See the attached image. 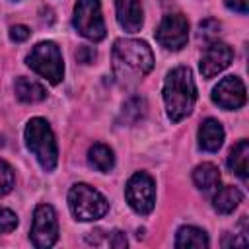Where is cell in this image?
I'll list each match as a JSON object with an SVG mask.
<instances>
[{"instance_id": "cell-20", "label": "cell", "mask_w": 249, "mask_h": 249, "mask_svg": "<svg viewBox=\"0 0 249 249\" xmlns=\"http://www.w3.org/2000/svg\"><path fill=\"white\" fill-rule=\"evenodd\" d=\"M146 115V101L144 97H130L124 105H123V113H121V121H124L126 124L136 123L138 119H142Z\"/></svg>"}, {"instance_id": "cell-23", "label": "cell", "mask_w": 249, "mask_h": 249, "mask_svg": "<svg viewBox=\"0 0 249 249\" xmlns=\"http://www.w3.org/2000/svg\"><path fill=\"white\" fill-rule=\"evenodd\" d=\"M16 226H18V216L10 208L0 206V233H10L16 230Z\"/></svg>"}, {"instance_id": "cell-21", "label": "cell", "mask_w": 249, "mask_h": 249, "mask_svg": "<svg viewBox=\"0 0 249 249\" xmlns=\"http://www.w3.org/2000/svg\"><path fill=\"white\" fill-rule=\"evenodd\" d=\"M16 177H14V169L10 167V163H6L4 160H0V196L8 195L14 189Z\"/></svg>"}, {"instance_id": "cell-16", "label": "cell", "mask_w": 249, "mask_h": 249, "mask_svg": "<svg viewBox=\"0 0 249 249\" xmlns=\"http://www.w3.org/2000/svg\"><path fill=\"white\" fill-rule=\"evenodd\" d=\"M208 245H210L208 235L200 228H195V226H183V228H179L177 237H175V247H179V249H189V247L204 249Z\"/></svg>"}, {"instance_id": "cell-25", "label": "cell", "mask_w": 249, "mask_h": 249, "mask_svg": "<svg viewBox=\"0 0 249 249\" xmlns=\"http://www.w3.org/2000/svg\"><path fill=\"white\" fill-rule=\"evenodd\" d=\"M76 58H78L80 62H84V64H89V62H93V58H95V51H93L91 47H80L78 53H76Z\"/></svg>"}, {"instance_id": "cell-18", "label": "cell", "mask_w": 249, "mask_h": 249, "mask_svg": "<svg viewBox=\"0 0 249 249\" xmlns=\"http://www.w3.org/2000/svg\"><path fill=\"white\" fill-rule=\"evenodd\" d=\"M239 202H241V193H239V189H235L231 185H226L222 189H216V195L212 198V206L220 214L233 212Z\"/></svg>"}, {"instance_id": "cell-27", "label": "cell", "mask_w": 249, "mask_h": 249, "mask_svg": "<svg viewBox=\"0 0 249 249\" xmlns=\"http://www.w3.org/2000/svg\"><path fill=\"white\" fill-rule=\"evenodd\" d=\"M226 6L233 12H239V14H247L249 10V0H224Z\"/></svg>"}, {"instance_id": "cell-8", "label": "cell", "mask_w": 249, "mask_h": 249, "mask_svg": "<svg viewBox=\"0 0 249 249\" xmlns=\"http://www.w3.org/2000/svg\"><path fill=\"white\" fill-rule=\"evenodd\" d=\"M29 239L39 249H47V247L56 243V239H58V220H56V212L51 204H39L35 208Z\"/></svg>"}, {"instance_id": "cell-24", "label": "cell", "mask_w": 249, "mask_h": 249, "mask_svg": "<svg viewBox=\"0 0 249 249\" xmlns=\"http://www.w3.org/2000/svg\"><path fill=\"white\" fill-rule=\"evenodd\" d=\"M29 37V27L27 25H12L10 27V39L16 43H21Z\"/></svg>"}, {"instance_id": "cell-3", "label": "cell", "mask_w": 249, "mask_h": 249, "mask_svg": "<svg viewBox=\"0 0 249 249\" xmlns=\"http://www.w3.org/2000/svg\"><path fill=\"white\" fill-rule=\"evenodd\" d=\"M23 136H25L27 150L37 158L41 167L45 171H53L58 161V148H56V140H54V134L49 123L41 117L31 119L25 124Z\"/></svg>"}, {"instance_id": "cell-13", "label": "cell", "mask_w": 249, "mask_h": 249, "mask_svg": "<svg viewBox=\"0 0 249 249\" xmlns=\"http://www.w3.org/2000/svg\"><path fill=\"white\" fill-rule=\"evenodd\" d=\"M224 144V128L216 119H204L198 126V146L206 152H218Z\"/></svg>"}, {"instance_id": "cell-22", "label": "cell", "mask_w": 249, "mask_h": 249, "mask_svg": "<svg viewBox=\"0 0 249 249\" xmlns=\"http://www.w3.org/2000/svg\"><path fill=\"white\" fill-rule=\"evenodd\" d=\"M220 33V23L216 19H204L200 25H198V39H204V41H214Z\"/></svg>"}, {"instance_id": "cell-1", "label": "cell", "mask_w": 249, "mask_h": 249, "mask_svg": "<svg viewBox=\"0 0 249 249\" xmlns=\"http://www.w3.org/2000/svg\"><path fill=\"white\" fill-rule=\"evenodd\" d=\"M154 68L152 49L138 39H117L113 45V74L121 86H134Z\"/></svg>"}, {"instance_id": "cell-7", "label": "cell", "mask_w": 249, "mask_h": 249, "mask_svg": "<svg viewBox=\"0 0 249 249\" xmlns=\"http://www.w3.org/2000/svg\"><path fill=\"white\" fill-rule=\"evenodd\" d=\"M130 208L138 214H150L156 204V183L146 171H136L124 189Z\"/></svg>"}, {"instance_id": "cell-6", "label": "cell", "mask_w": 249, "mask_h": 249, "mask_svg": "<svg viewBox=\"0 0 249 249\" xmlns=\"http://www.w3.org/2000/svg\"><path fill=\"white\" fill-rule=\"evenodd\" d=\"M72 23L82 37L89 41H101L105 37V21L99 0H76Z\"/></svg>"}, {"instance_id": "cell-10", "label": "cell", "mask_w": 249, "mask_h": 249, "mask_svg": "<svg viewBox=\"0 0 249 249\" xmlns=\"http://www.w3.org/2000/svg\"><path fill=\"white\" fill-rule=\"evenodd\" d=\"M245 86L237 76H228L212 89V101L222 109H239L245 105Z\"/></svg>"}, {"instance_id": "cell-12", "label": "cell", "mask_w": 249, "mask_h": 249, "mask_svg": "<svg viewBox=\"0 0 249 249\" xmlns=\"http://www.w3.org/2000/svg\"><path fill=\"white\" fill-rule=\"evenodd\" d=\"M115 8H117V21L124 31L128 33L140 31L144 23V10L140 0H117Z\"/></svg>"}, {"instance_id": "cell-2", "label": "cell", "mask_w": 249, "mask_h": 249, "mask_svg": "<svg viewBox=\"0 0 249 249\" xmlns=\"http://www.w3.org/2000/svg\"><path fill=\"white\" fill-rule=\"evenodd\" d=\"M196 101V86L193 80V72L187 66L173 68L163 82V103L167 117L173 123L183 121L191 115Z\"/></svg>"}, {"instance_id": "cell-15", "label": "cell", "mask_w": 249, "mask_h": 249, "mask_svg": "<svg viewBox=\"0 0 249 249\" xmlns=\"http://www.w3.org/2000/svg\"><path fill=\"white\" fill-rule=\"evenodd\" d=\"M228 167H230L237 177H241L243 181L247 179V173H249V142H247V140H239V142L230 150Z\"/></svg>"}, {"instance_id": "cell-17", "label": "cell", "mask_w": 249, "mask_h": 249, "mask_svg": "<svg viewBox=\"0 0 249 249\" xmlns=\"http://www.w3.org/2000/svg\"><path fill=\"white\" fill-rule=\"evenodd\" d=\"M193 181L204 193L216 191L220 187V171L214 163H200L193 171Z\"/></svg>"}, {"instance_id": "cell-11", "label": "cell", "mask_w": 249, "mask_h": 249, "mask_svg": "<svg viewBox=\"0 0 249 249\" xmlns=\"http://www.w3.org/2000/svg\"><path fill=\"white\" fill-rule=\"evenodd\" d=\"M231 58H233V51H231L230 45L220 43V41H212L206 47V51H204V54L200 58V74H202V78L208 80V78H214L216 74H220L222 70H226L230 66Z\"/></svg>"}, {"instance_id": "cell-5", "label": "cell", "mask_w": 249, "mask_h": 249, "mask_svg": "<svg viewBox=\"0 0 249 249\" xmlns=\"http://www.w3.org/2000/svg\"><path fill=\"white\" fill-rule=\"evenodd\" d=\"M25 62L33 72H37L51 84H58L64 76L62 54H60V49L56 47V43H53V41L37 43L31 49V53L27 54Z\"/></svg>"}, {"instance_id": "cell-26", "label": "cell", "mask_w": 249, "mask_h": 249, "mask_svg": "<svg viewBox=\"0 0 249 249\" xmlns=\"http://www.w3.org/2000/svg\"><path fill=\"white\" fill-rule=\"evenodd\" d=\"M107 241H109V245H111V247H115V249H124V247H126V237H124V233H123V231H119V230H117V231H113V233H111V237H109Z\"/></svg>"}, {"instance_id": "cell-4", "label": "cell", "mask_w": 249, "mask_h": 249, "mask_svg": "<svg viewBox=\"0 0 249 249\" xmlns=\"http://www.w3.org/2000/svg\"><path fill=\"white\" fill-rule=\"evenodd\" d=\"M68 206H70L72 216L80 222L99 220L109 210L107 198L86 183H76L68 191Z\"/></svg>"}, {"instance_id": "cell-19", "label": "cell", "mask_w": 249, "mask_h": 249, "mask_svg": "<svg viewBox=\"0 0 249 249\" xmlns=\"http://www.w3.org/2000/svg\"><path fill=\"white\" fill-rule=\"evenodd\" d=\"M88 161L91 167H95L97 171L101 173H107L113 169L115 165V154L109 146L105 144H93L89 150H88Z\"/></svg>"}, {"instance_id": "cell-9", "label": "cell", "mask_w": 249, "mask_h": 249, "mask_svg": "<svg viewBox=\"0 0 249 249\" xmlns=\"http://www.w3.org/2000/svg\"><path fill=\"white\" fill-rule=\"evenodd\" d=\"M189 21L183 14H167L156 29V41L167 51H179L187 45Z\"/></svg>"}, {"instance_id": "cell-14", "label": "cell", "mask_w": 249, "mask_h": 249, "mask_svg": "<svg viewBox=\"0 0 249 249\" xmlns=\"http://www.w3.org/2000/svg\"><path fill=\"white\" fill-rule=\"evenodd\" d=\"M14 91H16V97L23 103H39L47 97V89L35 82V80H29L25 76H19L14 84Z\"/></svg>"}]
</instances>
